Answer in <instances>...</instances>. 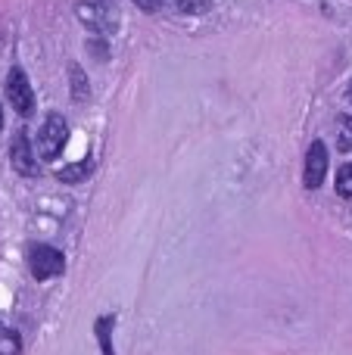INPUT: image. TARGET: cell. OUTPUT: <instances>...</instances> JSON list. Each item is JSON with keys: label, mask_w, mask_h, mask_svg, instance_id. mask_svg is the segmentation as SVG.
Masks as SVG:
<instances>
[{"label": "cell", "mask_w": 352, "mask_h": 355, "mask_svg": "<svg viewBox=\"0 0 352 355\" xmlns=\"http://www.w3.org/2000/svg\"><path fill=\"white\" fill-rule=\"evenodd\" d=\"M69 141V125L66 119L60 116V112H50L47 119H44L41 131H37V153H41V159H56V156L62 153V147H66Z\"/></svg>", "instance_id": "1"}, {"label": "cell", "mask_w": 352, "mask_h": 355, "mask_svg": "<svg viewBox=\"0 0 352 355\" xmlns=\"http://www.w3.org/2000/svg\"><path fill=\"white\" fill-rule=\"evenodd\" d=\"M28 268H31V277H35V281H50V277L62 275L66 262H62L60 250L37 243V246H31V252H28Z\"/></svg>", "instance_id": "2"}, {"label": "cell", "mask_w": 352, "mask_h": 355, "mask_svg": "<svg viewBox=\"0 0 352 355\" xmlns=\"http://www.w3.org/2000/svg\"><path fill=\"white\" fill-rule=\"evenodd\" d=\"M6 97H10L12 110H16L19 116L28 119L31 112H35V91H31V85H28V75L19 66H12L10 75H6Z\"/></svg>", "instance_id": "3"}, {"label": "cell", "mask_w": 352, "mask_h": 355, "mask_svg": "<svg viewBox=\"0 0 352 355\" xmlns=\"http://www.w3.org/2000/svg\"><path fill=\"white\" fill-rule=\"evenodd\" d=\"M10 162H12V168H16L19 175L35 178L37 172H41V168H37L35 153H31V141H28V135H25V131H16V135H12V144H10Z\"/></svg>", "instance_id": "4"}, {"label": "cell", "mask_w": 352, "mask_h": 355, "mask_svg": "<svg viewBox=\"0 0 352 355\" xmlns=\"http://www.w3.org/2000/svg\"><path fill=\"white\" fill-rule=\"evenodd\" d=\"M324 175H328V147H324V141H315L309 147V153H306V187L315 190L324 184Z\"/></svg>", "instance_id": "5"}, {"label": "cell", "mask_w": 352, "mask_h": 355, "mask_svg": "<svg viewBox=\"0 0 352 355\" xmlns=\"http://www.w3.org/2000/svg\"><path fill=\"white\" fill-rule=\"evenodd\" d=\"M75 12H78V19L87 25V28H94V31H112L116 28V16H112V10L109 6H103V3H78L75 6Z\"/></svg>", "instance_id": "6"}, {"label": "cell", "mask_w": 352, "mask_h": 355, "mask_svg": "<svg viewBox=\"0 0 352 355\" xmlns=\"http://www.w3.org/2000/svg\"><path fill=\"white\" fill-rule=\"evenodd\" d=\"M91 172H94V162L87 159V162H78V166H66V168H60V172H56V178H60L62 184H81Z\"/></svg>", "instance_id": "7"}, {"label": "cell", "mask_w": 352, "mask_h": 355, "mask_svg": "<svg viewBox=\"0 0 352 355\" xmlns=\"http://www.w3.org/2000/svg\"><path fill=\"white\" fill-rule=\"evenodd\" d=\"M69 78H72V97L75 100H87L91 97V87H87V78L78 66H69Z\"/></svg>", "instance_id": "8"}, {"label": "cell", "mask_w": 352, "mask_h": 355, "mask_svg": "<svg viewBox=\"0 0 352 355\" xmlns=\"http://www.w3.org/2000/svg\"><path fill=\"white\" fill-rule=\"evenodd\" d=\"M97 340H100V346H103V355H116L112 352V318L109 315L97 318Z\"/></svg>", "instance_id": "9"}, {"label": "cell", "mask_w": 352, "mask_h": 355, "mask_svg": "<svg viewBox=\"0 0 352 355\" xmlns=\"http://www.w3.org/2000/svg\"><path fill=\"white\" fill-rule=\"evenodd\" d=\"M175 6H178L184 16H200V12L212 10V0H175Z\"/></svg>", "instance_id": "10"}, {"label": "cell", "mask_w": 352, "mask_h": 355, "mask_svg": "<svg viewBox=\"0 0 352 355\" xmlns=\"http://www.w3.org/2000/svg\"><path fill=\"white\" fill-rule=\"evenodd\" d=\"M22 349V340L16 331H0V355H19Z\"/></svg>", "instance_id": "11"}, {"label": "cell", "mask_w": 352, "mask_h": 355, "mask_svg": "<svg viewBox=\"0 0 352 355\" xmlns=\"http://www.w3.org/2000/svg\"><path fill=\"white\" fill-rule=\"evenodd\" d=\"M337 193L352 200V162L340 166V172H337Z\"/></svg>", "instance_id": "12"}, {"label": "cell", "mask_w": 352, "mask_h": 355, "mask_svg": "<svg viewBox=\"0 0 352 355\" xmlns=\"http://www.w3.org/2000/svg\"><path fill=\"white\" fill-rule=\"evenodd\" d=\"M340 128H343V135H340V150H349V147H352V119H349V116L340 119Z\"/></svg>", "instance_id": "13"}, {"label": "cell", "mask_w": 352, "mask_h": 355, "mask_svg": "<svg viewBox=\"0 0 352 355\" xmlns=\"http://www.w3.org/2000/svg\"><path fill=\"white\" fill-rule=\"evenodd\" d=\"M134 3L141 6L143 12H156V10H159V6H162V0H134Z\"/></svg>", "instance_id": "14"}, {"label": "cell", "mask_w": 352, "mask_h": 355, "mask_svg": "<svg viewBox=\"0 0 352 355\" xmlns=\"http://www.w3.org/2000/svg\"><path fill=\"white\" fill-rule=\"evenodd\" d=\"M346 100L352 103V81H349V87H346Z\"/></svg>", "instance_id": "15"}, {"label": "cell", "mask_w": 352, "mask_h": 355, "mask_svg": "<svg viewBox=\"0 0 352 355\" xmlns=\"http://www.w3.org/2000/svg\"><path fill=\"white\" fill-rule=\"evenodd\" d=\"M0 128H3V110H0Z\"/></svg>", "instance_id": "16"}]
</instances>
